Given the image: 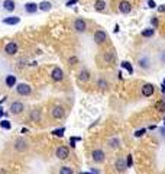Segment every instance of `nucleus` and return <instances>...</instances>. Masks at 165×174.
I'll return each instance as SVG.
<instances>
[{"instance_id":"obj_35","label":"nucleus","mask_w":165,"mask_h":174,"mask_svg":"<svg viewBox=\"0 0 165 174\" xmlns=\"http://www.w3.org/2000/svg\"><path fill=\"white\" fill-rule=\"evenodd\" d=\"M148 7L149 9H155L156 7V3L154 2V0H148Z\"/></svg>"},{"instance_id":"obj_19","label":"nucleus","mask_w":165,"mask_h":174,"mask_svg":"<svg viewBox=\"0 0 165 174\" xmlns=\"http://www.w3.org/2000/svg\"><path fill=\"white\" fill-rule=\"evenodd\" d=\"M41 116H42V113H41L39 109H33V110H31V113H29V119L32 122H39Z\"/></svg>"},{"instance_id":"obj_2","label":"nucleus","mask_w":165,"mask_h":174,"mask_svg":"<svg viewBox=\"0 0 165 174\" xmlns=\"http://www.w3.org/2000/svg\"><path fill=\"white\" fill-rule=\"evenodd\" d=\"M16 92L20 96H29L32 93V87L29 84H26V83H20V84L16 86Z\"/></svg>"},{"instance_id":"obj_24","label":"nucleus","mask_w":165,"mask_h":174,"mask_svg":"<svg viewBox=\"0 0 165 174\" xmlns=\"http://www.w3.org/2000/svg\"><path fill=\"white\" fill-rule=\"evenodd\" d=\"M139 65H140V68H148L149 67V58L148 57L139 58Z\"/></svg>"},{"instance_id":"obj_21","label":"nucleus","mask_w":165,"mask_h":174,"mask_svg":"<svg viewBox=\"0 0 165 174\" xmlns=\"http://www.w3.org/2000/svg\"><path fill=\"white\" fill-rule=\"evenodd\" d=\"M16 7V3L13 2V0H5L3 2V9L7 10V12H13Z\"/></svg>"},{"instance_id":"obj_3","label":"nucleus","mask_w":165,"mask_h":174,"mask_svg":"<svg viewBox=\"0 0 165 174\" xmlns=\"http://www.w3.org/2000/svg\"><path fill=\"white\" fill-rule=\"evenodd\" d=\"M114 168L117 170V173H125L128 170L126 165V157H117L114 161Z\"/></svg>"},{"instance_id":"obj_10","label":"nucleus","mask_w":165,"mask_h":174,"mask_svg":"<svg viewBox=\"0 0 165 174\" xmlns=\"http://www.w3.org/2000/svg\"><path fill=\"white\" fill-rule=\"evenodd\" d=\"M17 50H19L17 43L13 42V41L7 42V43H6V47H5V52H6L7 55H15V54L17 52Z\"/></svg>"},{"instance_id":"obj_38","label":"nucleus","mask_w":165,"mask_h":174,"mask_svg":"<svg viewBox=\"0 0 165 174\" xmlns=\"http://www.w3.org/2000/svg\"><path fill=\"white\" fill-rule=\"evenodd\" d=\"M159 132H161V137L165 138V128H159Z\"/></svg>"},{"instance_id":"obj_25","label":"nucleus","mask_w":165,"mask_h":174,"mask_svg":"<svg viewBox=\"0 0 165 174\" xmlns=\"http://www.w3.org/2000/svg\"><path fill=\"white\" fill-rule=\"evenodd\" d=\"M120 65H122V68H125L129 74H133V67H132V64H130L129 61H123Z\"/></svg>"},{"instance_id":"obj_6","label":"nucleus","mask_w":165,"mask_h":174,"mask_svg":"<svg viewBox=\"0 0 165 174\" xmlns=\"http://www.w3.org/2000/svg\"><path fill=\"white\" fill-rule=\"evenodd\" d=\"M55 155H57V158H58V160H67V158L69 157V149H68L67 147L61 145V147H58V148H57Z\"/></svg>"},{"instance_id":"obj_37","label":"nucleus","mask_w":165,"mask_h":174,"mask_svg":"<svg viewBox=\"0 0 165 174\" xmlns=\"http://www.w3.org/2000/svg\"><path fill=\"white\" fill-rule=\"evenodd\" d=\"M151 22H152V25H154V26H158V19H156V17H152Z\"/></svg>"},{"instance_id":"obj_39","label":"nucleus","mask_w":165,"mask_h":174,"mask_svg":"<svg viewBox=\"0 0 165 174\" xmlns=\"http://www.w3.org/2000/svg\"><path fill=\"white\" fill-rule=\"evenodd\" d=\"M158 10H159L161 13H162V12H165V5H162V6H159V7H158Z\"/></svg>"},{"instance_id":"obj_22","label":"nucleus","mask_w":165,"mask_h":174,"mask_svg":"<svg viewBox=\"0 0 165 174\" xmlns=\"http://www.w3.org/2000/svg\"><path fill=\"white\" fill-rule=\"evenodd\" d=\"M38 9L42 10V12H49V10L52 9V3H51V2H41V3L38 5Z\"/></svg>"},{"instance_id":"obj_14","label":"nucleus","mask_w":165,"mask_h":174,"mask_svg":"<svg viewBox=\"0 0 165 174\" xmlns=\"http://www.w3.org/2000/svg\"><path fill=\"white\" fill-rule=\"evenodd\" d=\"M103 58H104V62H106V64H113V62L116 61V52H114L113 50H109V51L104 52Z\"/></svg>"},{"instance_id":"obj_45","label":"nucleus","mask_w":165,"mask_h":174,"mask_svg":"<svg viewBox=\"0 0 165 174\" xmlns=\"http://www.w3.org/2000/svg\"><path fill=\"white\" fill-rule=\"evenodd\" d=\"M164 122H165V119H164Z\"/></svg>"},{"instance_id":"obj_12","label":"nucleus","mask_w":165,"mask_h":174,"mask_svg":"<svg viewBox=\"0 0 165 174\" xmlns=\"http://www.w3.org/2000/svg\"><path fill=\"white\" fill-rule=\"evenodd\" d=\"M154 92H155L154 84H151V83H145V84L142 86V94H144L145 97L152 96V94H154Z\"/></svg>"},{"instance_id":"obj_44","label":"nucleus","mask_w":165,"mask_h":174,"mask_svg":"<svg viewBox=\"0 0 165 174\" xmlns=\"http://www.w3.org/2000/svg\"><path fill=\"white\" fill-rule=\"evenodd\" d=\"M162 84H165V80H164V83H162Z\"/></svg>"},{"instance_id":"obj_15","label":"nucleus","mask_w":165,"mask_h":174,"mask_svg":"<svg viewBox=\"0 0 165 174\" xmlns=\"http://www.w3.org/2000/svg\"><path fill=\"white\" fill-rule=\"evenodd\" d=\"M107 147L110 149H117V148H120V139L117 138V137H113L107 141Z\"/></svg>"},{"instance_id":"obj_16","label":"nucleus","mask_w":165,"mask_h":174,"mask_svg":"<svg viewBox=\"0 0 165 174\" xmlns=\"http://www.w3.org/2000/svg\"><path fill=\"white\" fill-rule=\"evenodd\" d=\"M2 22H3L5 25H10V26H13V25H17L19 22H20V17H19V16H9V17H5Z\"/></svg>"},{"instance_id":"obj_31","label":"nucleus","mask_w":165,"mask_h":174,"mask_svg":"<svg viewBox=\"0 0 165 174\" xmlns=\"http://www.w3.org/2000/svg\"><path fill=\"white\" fill-rule=\"evenodd\" d=\"M97 86L100 87V89H107V87H109V84H107V81L104 78H99L97 80Z\"/></svg>"},{"instance_id":"obj_36","label":"nucleus","mask_w":165,"mask_h":174,"mask_svg":"<svg viewBox=\"0 0 165 174\" xmlns=\"http://www.w3.org/2000/svg\"><path fill=\"white\" fill-rule=\"evenodd\" d=\"M78 2V0H68V2H67V5L65 6H73V5H75Z\"/></svg>"},{"instance_id":"obj_8","label":"nucleus","mask_w":165,"mask_h":174,"mask_svg":"<svg viewBox=\"0 0 165 174\" xmlns=\"http://www.w3.org/2000/svg\"><path fill=\"white\" fill-rule=\"evenodd\" d=\"M64 115H65V109L62 106H54L51 109V116L54 119H61V118H64Z\"/></svg>"},{"instance_id":"obj_17","label":"nucleus","mask_w":165,"mask_h":174,"mask_svg":"<svg viewBox=\"0 0 165 174\" xmlns=\"http://www.w3.org/2000/svg\"><path fill=\"white\" fill-rule=\"evenodd\" d=\"M38 10H39V9H38V5L33 3V2H28V3L25 5V12L29 13V15H33V13H36Z\"/></svg>"},{"instance_id":"obj_26","label":"nucleus","mask_w":165,"mask_h":174,"mask_svg":"<svg viewBox=\"0 0 165 174\" xmlns=\"http://www.w3.org/2000/svg\"><path fill=\"white\" fill-rule=\"evenodd\" d=\"M154 33H155V29H152V28H146V29L142 31L144 38H151V36H154Z\"/></svg>"},{"instance_id":"obj_18","label":"nucleus","mask_w":165,"mask_h":174,"mask_svg":"<svg viewBox=\"0 0 165 174\" xmlns=\"http://www.w3.org/2000/svg\"><path fill=\"white\" fill-rule=\"evenodd\" d=\"M78 80H80L81 83H87V81L90 80V71H88L87 68H83V70L78 73Z\"/></svg>"},{"instance_id":"obj_5","label":"nucleus","mask_w":165,"mask_h":174,"mask_svg":"<svg viewBox=\"0 0 165 174\" xmlns=\"http://www.w3.org/2000/svg\"><path fill=\"white\" fill-rule=\"evenodd\" d=\"M106 41H107V33H106V31L97 29L96 32H94V42H96V43L102 45V43H104Z\"/></svg>"},{"instance_id":"obj_42","label":"nucleus","mask_w":165,"mask_h":174,"mask_svg":"<svg viewBox=\"0 0 165 174\" xmlns=\"http://www.w3.org/2000/svg\"><path fill=\"white\" fill-rule=\"evenodd\" d=\"M162 60H164V61H165V51H164V52H162Z\"/></svg>"},{"instance_id":"obj_11","label":"nucleus","mask_w":165,"mask_h":174,"mask_svg":"<svg viewBox=\"0 0 165 174\" xmlns=\"http://www.w3.org/2000/svg\"><path fill=\"white\" fill-rule=\"evenodd\" d=\"M51 78H52L54 81H61V80H64V71H62V68L55 67V68L51 71Z\"/></svg>"},{"instance_id":"obj_34","label":"nucleus","mask_w":165,"mask_h":174,"mask_svg":"<svg viewBox=\"0 0 165 174\" xmlns=\"http://www.w3.org/2000/svg\"><path fill=\"white\" fill-rule=\"evenodd\" d=\"M68 62H69V65H74V64L78 62V58H77V57H69V58H68Z\"/></svg>"},{"instance_id":"obj_4","label":"nucleus","mask_w":165,"mask_h":174,"mask_svg":"<svg viewBox=\"0 0 165 174\" xmlns=\"http://www.w3.org/2000/svg\"><path fill=\"white\" fill-rule=\"evenodd\" d=\"M9 110L13 115H20L23 110H25V104H23L22 102H13V103H10Z\"/></svg>"},{"instance_id":"obj_27","label":"nucleus","mask_w":165,"mask_h":174,"mask_svg":"<svg viewBox=\"0 0 165 174\" xmlns=\"http://www.w3.org/2000/svg\"><path fill=\"white\" fill-rule=\"evenodd\" d=\"M64 132H65V128L62 126V128H58V129H54V130H52V132H51V134H52L54 137H58V138H61V137H64Z\"/></svg>"},{"instance_id":"obj_32","label":"nucleus","mask_w":165,"mask_h":174,"mask_svg":"<svg viewBox=\"0 0 165 174\" xmlns=\"http://www.w3.org/2000/svg\"><path fill=\"white\" fill-rule=\"evenodd\" d=\"M145 132H146V129H145V128H142V129H138V130H135L133 137H135V138H140V137H144V135H145Z\"/></svg>"},{"instance_id":"obj_40","label":"nucleus","mask_w":165,"mask_h":174,"mask_svg":"<svg viewBox=\"0 0 165 174\" xmlns=\"http://www.w3.org/2000/svg\"><path fill=\"white\" fill-rule=\"evenodd\" d=\"M161 90H162V93L165 94V84H162V86H161Z\"/></svg>"},{"instance_id":"obj_20","label":"nucleus","mask_w":165,"mask_h":174,"mask_svg":"<svg viewBox=\"0 0 165 174\" xmlns=\"http://www.w3.org/2000/svg\"><path fill=\"white\" fill-rule=\"evenodd\" d=\"M5 83H6V86L9 87V89H12V87H15V86H16V76H13V74H9V76H6V78H5Z\"/></svg>"},{"instance_id":"obj_30","label":"nucleus","mask_w":165,"mask_h":174,"mask_svg":"<svg viewBox=\"0 0 165 174\" xmlns=\"http://www.w3.org/2000/svg\"><path fill=\"white\" fill-rule=\"evenodd\" d=\"M0 126H2L3 129H6V130H9V129L12 128V123H10L7 119H3L2 122H0Z\"/></svg>"},{"instance_id":"obj_13","label":"nucleus","mask_w":165,"mask_h":174,"mask_svg":"<svg viewBox=\"0 0 165 174\" xmlns=\"http://www.w3.org/2000/svg\"><path fill=\"white\" fill-rule=\"evenodd\" d=\"M130 10H132V5L128 2V0H122V2L119 3V12L120 13L128 15V13H130Z\"/></svg>"},{"instance_id":"obj_29","label":"nucleus","mask_w":165,"mask_h":174,"mask_svg":"<svg viewBox=\"0 0 165 174\" xmlns=\"http://www.w3.org/2000/svg\"><path fill=\"white\" fill-rule=\"evenodd\" d=\"M59 174H74V171H73V168H69V167L64 165V167L59 168Z\"/></svg>"},{"instance_id":"obj_43","label":"nucleus","mask_w":165,"mask_h":174,"mask_svg":"<svg viewBox=\"0 0 165 174\" xmlns=\"http://www.w3.org/2000/svg\"><path fill=\"white\" fill-rule=\"evenodd\" d=\"M80 174H94V173H80Z\"/></svg>"},{"instance_id":"obj_41","label":"nucleus","mask_w":165,"mask_h":174,"mask_svg":"<svg viewBox=\"0 0 165 174\" xmlns=\"http://www.w3.org/2000/svg\"><path fill=\"white\" fill-rule=\"evenodd\" d=\"M3 115H5V112H3V109H2V107H0V118H2Z\"/></svg>"},{"instance_id":"obj_28","label":"nucleus","mask_w":165,"mask_h":174,"mask_svg":"<svg viewBox=\"0 0 165 174\" xmlns=\"http://www.w3.org/2000/svg\"><path fill=\"white\" fill-rule=\"evenodd\" d=\"M155 107L158 109L159 112H165V100L164 99H161L159 102H156V104H155Z\"/></svg>"},{"instance_id":"obj_9","label":"nucleus","mask_w":165,"mask_h":174,"mask_svg":"<svg viewBox=\"0 0 165 174\" xmlns=\"http://www.w3.org/2000/svg\"><path fill=\"white\" fill-rule=\"evenodd\" d=\"M74 29L77 31V32H86L87 31V22L84 20V19H81V17H78V19H75L74 20Z\"/></svg>"},{"instance_id":"obj_33","label":"nucleus","mask_w":165,"mask_h":174,"mask_svg":"<svg viewBox=\"0 0 165 174\" xmlns=\"http://www.w3.org/2000/svg\"><path fill=\"white\" fill-rule=\"evenodd\" d=\"M126 165H128V168H130L132 165H133V157L129 154V155H126Z\"/></svg>"},{"instance_id":"obj_1","label":"nucleus","mask_w":165,"mask_h":174,"mask_svg":"<svg viewBox=\"0 0 165 174\" xmlns=\"http://www.w3.org/2000/svg\"><path fill=\"white\" fill-rule=\"evenodd\" d=\"M91 158H93L94 163L102 164L106 160V154H104V151L102 148H96V149H93V152H91Z\"/></svg>"},{"instance_id":"obj_7","label":"nucleus","mask_w":165,"mask_h":174,"mask_svg":"<svg viewBox=\"0 0 165 174\" xmlns=\"http://www.w3.org/2000/svg\"><path fill=\"white\" fill-rule=\"evenodd\" d=\"M15 149L16 151H19V152H23V151H26L28 148H29V145H28V141L26 139H23V138H17L16 141H15Z\"/></svg>"},{"instance_id":"obj_23","label":"nucleus","mask_w":165,"mask_h":174,"mask_svg":"<svg viewBox=\"0 0 165 174\" xmlns=\"http://www.w3.org/2000/svg\"><path fill=\"white\" fill-rule=\"evenodd\" d=\"M94 9H96L97 12L106 10V2H104V0H97V2L94 3Z\"/></svg>"}]
</instances>
